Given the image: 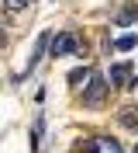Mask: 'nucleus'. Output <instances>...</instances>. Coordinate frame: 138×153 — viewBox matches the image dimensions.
Listing matches in <instances>:
<instances>
[{"label": "nucleus", "instance_id": "1", "mask_svg": "<svg viewBox=\"0 0 138 153\" xmlns=\"http://www.w3.org/2000/svg\"><path fill=\"white\" fill-rule=\"evenodd\" d=\"M107 76L104 73H97L90 80V84H86V91H83V105H90V108H97V105H104V97H107Z\"/></svg>", "mask_w": 138, "mask_h": 153}, {"label": "nucleus", "instance_id": "2", "mask_svg": "<svg viewBox=\"0 0 138 153\" xmlns=\"http://www.w3.org/2000/svg\"><path fill=\"white\" fill-rule=\"evenodd\" d=\"M83 153H124V150H121V143L110 139V136H90V139L83 143Z\"/></svg>", "mask_w": 138, "mask_h": 153}, {"label": "nucleus", "instance_id": "3", "mask_svg": "<svg viewBox=\"0 0 138 153\" xmlns=\"http://www.w3.org/2000/svg\"><path fill=\"white\" fill-rule=\"evenodd\" d=\"M80 52V42H76L73 31H62V35H55V45H52V56H76Z\"/></svg>", "mask_w": 138, "mask_h": 153}, {"label": "nucleus", "instance_id": "4", "mask_svg": "<svg viewBox=\"0 0 138 153\" xmlns=\"http://www.w3.org/2000/svg\"><path fill=\"white\" fill-rule=\"evenodd\" d=\"M128 73H131V70L124 66V63H114V66L107 70V84H110V87H121V84H128V80H131Z\"/></svg>", "mask_w": 138, "mask_h": 153}, {"label": "nucleus", "instance_id": "5", "mask_svg": "<svg viewBox=\"0 0 138 153\" xmlns=\"http://www.w3.org/2000/svg\"><path fill=\"white\" fill-rule=\"evenodd\" d=\"M93 76H97V70H90V66H83V70H73V73H69V84H73L76 91H80V87H83V91H86V84H90Z\"/></svg>", "mask_w": 138, "mask_h": 153}, {"label": "nucleus", "instance_id": "6", "mask_svg": "<svg viewBox=\"0 0 138 153\" xmlns=\"http://www.w3.org/2000/svg\"><path fill=\"white\" fill-rule=\"evenodd\" d=\"M48 42H52V31H42V35H38V42H35V52H31V59H28V70H35V63L42 59V52H45Z\"/></svg>", "mask_w": 138, "mask_h": 153}, {"label": "nucleus", "instance_id": "7", "mask_svg": "<svg viewBox=\"0 0 138 153\" xmlns=\"http://www.w3.org/2000/svg\"><path fill=\"white\" fill-rule=\"evenodd\" d=\"M118 122L138 132V108H121V111H118Z\"/></svg>", "mask_w": 138, "mask_h": 153}, {"label": "nucleus", "instance_id": "8", "mask_svg": "<svg viewBox=\"0 0 138 153\" xmlns=\"http://www.w3.org/2000/svg\"><path fill=\"white\" fill-rule=\"evenodd\" d=\"M114 21H118L121 28H131V25L138 21V7H124V10H121V14H118Z\"/></svg>", "mask_w": 138, "mask_h": 153}, {"label": "nucleus", "instance_id": "9", "mask_svg": "<svg viewBox=\"0 0 138 153\" xmlns=\"http://www.w3.org/2000/svg\"><path fill=\"white\" fill-rule=\"evenodd\" d=\"M135 45H138V38H135V35H121L118 42H114V49H121V52H131Z\"/></svg>", "mask_w": 138, "mask_h": 153}, {"label": "nucleus", "instance_id": "10", "mask_svg": "<svg viewBox=\"0 0 138 153\" xmlns=\"http://www.w3.org/2000/svg\"><path fill=\"white\" fill-rule=\"evenodd\" d=\"M21 7H28V0H7V10H21Z\"/></svg>", "mask_w": 138, "mask_h": 153}, {"label": "nucleus", "instance_id": "11", "mask_svg": "<svg viewBox=\"0 0 138 153\" xmlns=\"http://www.w3.org/2000/svg\"><path fill=\"white\" fill-rule=\"evenodd\" d=\"M135 153H138V146H135Z\"/></svg>", "mask_w": 138, "mask_h": 153}]
</instances>
